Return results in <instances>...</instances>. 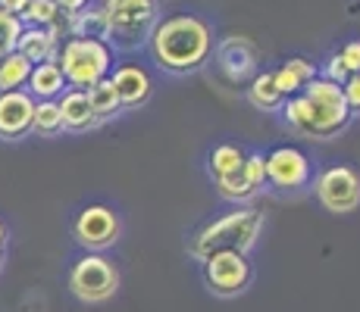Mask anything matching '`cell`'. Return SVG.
<instances>
[{"label":"cell","mask_w":360,"mask_h":312,"mask_svg":"<svg viewBox=\"0 0 360 312\" xmlns=\"http://www.w3.org/2000/svg\"><path fill=\"white\" fill-rule=\"evenodd\" d=\"M32 131L41 137H57L63 131V119H60V103L57 100H34V119Z\"/></svg>","instance_id":"7402d4cb"},{"label":"cell","mask_w":360,"mask_h":312,"mask_svg":"<svg viewBox=\"0 0 360 312\" xmlns=\"http://www.w3.org/2000/svg\"><path fill=\"white\" fill-rule=\"evenodd\" d=\"M266 165V184L273 191H301L314 182L310 156L297 147H276L263 156Z\"/></svg>","instance_id":"30bf717a"},{"label":"cell","mask_w":360,"mask_h":312,"mask_svg":"<svg viewBox=\"0 0 360 312\" xmlns=\"http://www.w3.org/2000/svg\"><path fill=\"white\" fill-rule=\"evenodd\" d=\"M338 57H342L345 69H348V75H357L360 72V41H348V44L338 50Z\"/></svg>","instance_id":"83f0119b"},{"label":"cell","mask_w":360,"mask_h":312,"mask_svg":"<svg viewBox=\"0 0 360 312\" xmlns=\"http://www.w3.org/2000/svg\"><path fill=\"white\" fill-rule=\"evenodd\" d=\"M60 119H63V131H72V135H82V131L98 128L101 119L94 116L91 100H88V91H75V88H66L63 97H60Z\"/></svg>","instance_id":"9a60e30c"},{"label":"cell","mask_w":360,"mask_h":312,"mask_svg":"<svg viewBox=\"0 0 360 312\" xmlns=\"http://www.w3.org/2000/svg\"><path fill=\"white\" fill-rule=\"evenodd\" d=\"M4 240H6V225L0 222V247H4Z\"/></svg>","instance_id":"1f68e13d"},{"label":"cell","mask_w":360,"mask_h":312,"mask_svg":"<svg viewBox=\"0 0 360 312\" xmlns=\"http://www.w3.org/2000/svg\"><path fill=\"white\" fill-rule=\"evenodd\" d=\"M342 94H345V103H348L351 116H360V72L348 75V81L342 85Z\"/></svg>","instance_id":"4316f807"},{"label":"cell","mask_w":360,"mask_h":312,"mask_svg":"<svg viewBox=\"0 0 360 312\" xmlns=\"http://www.w3.org/2000/svg\"><path fill=\"white\" fill-rule=\"evenodd\" d=\"M323 79H329V81H335V85H345L348 81V69H345V62L338 53H332V57L326 60V69H323Z\"/></svg>","instance_id":"f1b7e54d"},{"label":"cell","mask_w":360,"mask_h":312,"mask_svg":"<svg viewBox=\"0 0 360 312\" xmlns=\"http://www.w3.org/2000/svg\"><path fill=\"white\" fill-rule=\"evenodd\" d=\"M148 44L160 69L172 75H188L210 60L213 29L195 13H172L166 19H157Z\"/></svg>","instance_id":"7a4b0ae2"},{"label":"cell","mask_w":360,"mask_h":312,"mask_svg":"<svg viewBox=\"0 0 360 312\" xmlns=\"http://www.w3.org/2000/svg\"><path fill=\"white\" fill-rule=\"evenodd\" d=\"M120 234H122L120 212L103 203H88L72 219V238L79 247H85V253H103V250H110L120 240Z\"/></svg>","instance_id":"ba28073f"},{"label":"cell","mask_w":360,"mask_h":312,"mask_svg":"<svg viewBox=\"0 0 360 312\" xmlns=\"http://www.w3.org/2000/svg\"><path fill=\"white\" fill-rule=\"evenodd\" d=\"M79 34L82 38H110V25H107V13L103 6H88V10L79 13Z\"/></svg>","instance_id":"cb8c5ba5"},{"label":"cell","mask_w":360,"mask_h":312,"mask_svg":"<svg viewBox=\"0 0 360 312\" xmlns=\"http://www.w3.org/2000/svg\"><path fill=\"white\" fill-rule=\"evenodd\" d=\"M245 150L235 147V144H219V147L210 150V163H207V169H210V178H223L229 175V172L241 169V163H245Z\"/></svg>","instance_id":"603a6c76"},{"label":"cell","mask_w":360,"mask_h":312,"mask_svg":"<svg viewBox=\"0 0 360 312\" xmlns=\"http://www.w3.org/2000/svg\"><path fill=\"white\" fill-rule=\"evenodd\" d=\"M110 25V47L135 50L150 38V29L157 25V0H103Z\"/></svg>","instance_id":"5b68a950"},{"label":"cell","mask_w":360,"mask_h":312,"mask_svg":"<svg viewBox=\"0 0 360 312\" xmlns=\"http://www.w3.org/2000/svg\"><path fill=\"white\" fill-rule=\"evenodd\" d=\"M217 60H219V69H223V75L229 81H245L248 75L257 69V47H254L248 38L232 34V38H226L223 44H219Z\"/></svg>","instance_id":"5bb4252c"},{"label":"cell","mask_w":360,"mask_h":312,"mask_svg":"<svg viewBox=\"0 0 360 312\" xmlns=\"http://www.w3.org/2000/svg\"><path fill=\"white\" fill-rule=\"evenodd\" d=\"M279 113L282 122L297 137H310V141H329L351 122V109L345 103L342 85L323 79V75H316L301 94L285 97Z\"/></svg>","instance_id":"6da1fadb"},{"label":"cell","mask_w":360,"mask_h":312,"mask_svg":"<svg viewBox=\"0 0 360 312\" xmlns=\"http://www.w3.org/2000/svg\"><path fill=\"white\" fill-rule=\"evenodd\" d=\"M314 194L329 212H354L360 206V172L351 165H326L316 172L314 178Z\"/></svg>","instance_id":"9c48e42d"},{"label":"cell","mask_w":360,"mask_h":312,"mask_svg":"<svg viewBox=\"0 0 360 312\" xmlns=\"http://www.w3.org/2000/svg\"><path fill=\"white\" fill-rule=\"evenodd\" d=\"M57 50H60V41L47 29H41V25H22L19 41H16V53H22L32 66L34 62L57 60Z\"/></svg>","instance_id":"ac0fdd59"},{"label":"cell","mask_w":360,"mask_h":312,"mask_svg":"<svg viewBox=\"0 0 360 312\" xmlns=\"http://www.w3.org/2000/svg\"><path fill=\"white\" fill-rule=\"evenodd\" d=\"M32 75V62L22 57V53L13 50L10 57L0 60V94L4 91H22L25 81Z\"/></svg>","instance_id":"44dd1931"},{"label":"cell","mask_w":360,"mask_h":312,"mask_svg":"<svg viewBox=\"0 0 360 312\" xmlns=\"http://www.w3.org/2000/svg\"><path fill=\"white\" fill-rule=\"evenodd\" d=\"M260 228H263V212H257L254 206H235L232 212L207 222L200 231H195L188 253L200 262L213 250H241V253H251L260 238Z\"/></svg>","instance_id":"3957f363"},{"label":"cell","mask_w":360,"mask_h":312,"mask_svg":"<svg viewBox=\"0 0 360 312\" xmlns=\"http://www.w3.org/2000/svg\"><path fill=\"white\" fill-rule=\"evenodd\" d=\"M88 100H91V109H94V116H98L101 122H103V119H113V116L122 113L120 94H116V88H113V81H110V75H107V79H101L98 85L88 88Z\"/></svg>","instance_id":"ffe728a7"},{"label":"cell","mask_w":360,"mask_h":312,"mask_svg":"<svg viewBox=\"0 0 360 312\" xmlns=\"http://www.w3.org/2000/svg\"><path fill=\"white\" fill-rule=\"evenodd\" d=\"M316 75H320V69H316L314 60H307V57H288L273 72V81H276V88H279L282 97H295V94H301L304 88H307L310 81L316 79Z\"/></svg>","instance_id":"2e32d148"},{"label":"cell","mask_w":360,"mask_h":312,"mask_svg":"<svg viewBox=\"0 0 360 312\" xmlns=\"http://www.w3.org/2000/svg\"><path fill=\"white\" fill-rule=\"evenodd\" d=\"M204 281L210 294L217 297H238L251 287L254 262L241 250H213L204 259Z\"/></svg>","instance_id":"52a82bcc"},{"label":"cell","mask_w":360,"mask_h":312,"mask_svg":"<svg viewBox=\"0 0 360 312\" xmlns=\"http://www.w3.org/2000/svg\"><path fill=\"white\" fill-rule=\"evenodd\" d=\"M248 100H251V107L263 109V113H276V109L285 103V97L276 88L273 72H257L251 79V85H248Z\"/></svg>","instance_id":"d6986e66"},{"label":"cell","mask_w":360,"mask_h":312,"mask_svg":"<svg viewBox=\"0 0 360 312\" xmlns=\"http://www.w3.org/2000/svg\"><path fill=\"white\" fill-rule=\"evenodd\" d=\"M116 53L107 41L101 38H66L57 50V66L63 72L66 85L75 91H88L91 85H98L101 79H107L113 72Z\"/></svg>","instance_id":"277c9868"},{"label":"cell","mask_w":360,"mask_h":312,"mask_svg":"<svg viewBox=\"0 0 360 312\" xmlns=\"http://www.w3.org/2000/svg\"><path fill=\"white\" fill-rule=\"evenodd\" d=\"M266 184V165H263V154H248L241 169L229 172L223 178H213V187L223 200L229 203H245V200L257 197L260 187Z\"/></svg>","instance_id":"8fae6325"},{"label":"cell","mask_w":360,"mask_h":312,"mask_svg":"<svg viewBox=\"0 0 360 312\" xmlns=\"http://www.w3.org/2000/svg\"><path fill=\"white\" fill-rule=\"evenodd\" d=\"M69 290L82 303H107L120 290V269L103 253H82L69 269Z\"/></svg>","instance_id":"8992f818"},{"label":"cell","mask_w":360,"mask_h":312,"mask_svg":"<svg viewBox=\"0 0 360 312\" xmlns=\"http://www.w3.org/2000/svg\"><path fill=\"white\" fill-rule=\"evenodd\" d=\"M57 13H60L57 0H29L25 10L19 13V19H22V25H41V29H47Z\"/></svg>","instance_id":"d4e9b609"},{"label":"cell","mask_w":360,"mask_h":312,"mask_svg":"<svg viewBox=\"0 0 360 312\" xmlns=\"http://www.w3.org/2000/svg\"><path fill=\"white\" fill-rule=\"evenodd\" d=\"M19 32H22V19L6 13V10H0V60L10 57V53L16 50Z\"/></svg>","instance_id":"484cf974"},{"label":"cell","mask_w":360,"mask_h":312,"mask_svg":"<svg viewBox=\"0 0 360 312\" xmlns=\"http://www.w3.org/2000/svg\"><path fill=\"white\" fill-rule=\"evenodd\" d=\"M116 94H120L122 109H138L148 103L150 91H154V81H150L148 69L138 66V62H120V66L110 72Z\"/></svg>","instance_id":"4fadbf2b"},{"label":"cell","mask_w":360,"mask_h":312,"mask_svg":"<svg viewBox=\"0 0 360 312\" xmlns=\"http://www.w3.org/2000/svg\"><path fill=\"white\" fill-rule=\"evenodd\" d=\"M34 119V97L25 91L0 94V141H22L32 135Z\"/></svg>","instance_id":"7c38bea8"},{"label":"cell","mask_w":360,"mask_h":312,"mask_svg":"<svg viewBox=\"0 0 360 312\" xmlns=\"http://www.w3.org/2000/svg\"><path fill=\"white\" fill-rule=\"evenodd\" d=\"M66 88H69V85H66L63 72H60L57 60L34 62L29 81H25V91H29L34 100H60Z\"/></svg>","instance_id":"e0dca14e"},{"label":"cell","mask_w":360,"mask_h":312,"mask_svg":"<svg viewBox=\"0 0 360 312\" xmlns=\"http://www.w3.org/2000/svg\"><path fill=\"white\" fill-rule=\"evenodd\" d=\"M25 4H29V0H0V10H6V13H13V16H19V13L25 10Z\"/></svg>","instance_id":"4dcf8cb0"},{"label":"cell","mask_w":360,"mask_h":312,"mask_svg":"<svg viewBox=\"0 0 360 312\" xmlns=\"http://www.w3.org/2000/svg\"><path fill=\"white\" fill-rule=\"evenodd\" d=\"M57 6L63 13H82V10H88V6H91V0H57Z\"/></svg>","instance_id":"f546056e"}]
</instances>
